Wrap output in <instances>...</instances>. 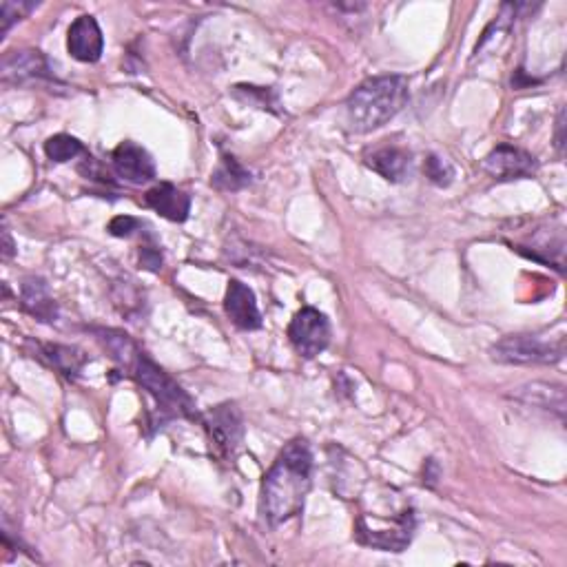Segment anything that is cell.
I'll return each mask as SVG.
<instances>
[{"mask_svg":"<svg viewBox=\"0 0 567 567\" xmlns=\"http://www.w3.org/2000/svg\"><path fill=\"white\" fill-rule=\"evenodd\" d=\"M313 483V452L304 439H293L275 459L262 483L260 508L268 525H282L302 514Z\"/></svg>","mask_w":567,"mask_h":567,"instance_id":"1","label":"cell"},{"mask_svg":"<svg viewBox=\"0 0 567 567\" xmlns=\"http://www.w3.org/2000/svg\"><path fill=\"white\" fill-rule=\"evenodd\" d=\"M408 80L404 76H377L359 85L346 102L348 125L355 133H370L388 125L408 102Z\"/></svg>","mask_w":567,"mask_h":567,"instance_id":"2","label":"cell"},{"mask_svg":"<svg viewBox=\"0 0 567 567\" xmlns=\"http://www.w3.org/2000/svg\"><path fill=\"white\" fill-rule=\"evenodd\" d=\"M494 362L512 366H550L561 362L565 355V337L552 339L543 333L510 335L490 348Z\"/></svg>","mask_w":567,"mask_h":567,"instance_id":"3","label":"cell"},{"mask_svg":"<svg viewBox=\"0 0 567 567\" xmlns=\"http://www.w3.org/2000/svg\"><path fill=\"white\" fill-rule=\"evenodd\" d=\"M133 375H136L138 384L147 390V393L156 399V404L162 412L171 417H189L195 419V408L189 395L175 384V381L164 373L160 366H156L144 353H136V362H133Z\"/></svg>","mask_w":567,"mask_h":567,"instance_id":"4","label":"cell"},{"mask_svg":"<svg viewBox=\"0 0 567 567\" xmlns=\"http://www.w3.org/2000/svg\"><path fill=\"white\" fill-rule=\"evenodd\" d=\"M288 339L304 359H315L331 344V322L317 308L304 306L288 324Z\"/></svg>","mask_w":567,"mask_h":567,"instance_id":"5","label":"cell"},{"mask_svg":"<svg viewBox=\"0 0 567 567\" xmlns=\"http://www.w3.org/2000/svg\"><path fill=\"white\" fill-rule=\"evenodd\" d=\"M483 169L497 182L530 178L536 173V158L528 151L512 147V144H499L483 160Z\"/></svg>","mask_w":567,"mask_h":567,"instance_id":"6","label":"cell"},{"mask_svg":"<svg viewBox=\"0 0 567 567\" xmlns=\"http://www.w3.org/2000/svg\"><path fill=\"white\" fill-rule=\"evenodd\" d=\"M111 164L113 171L118 173V178L136 184V187L156 180V162L149 156V151L142 149L136 142L118 144L111 156Z\"/></svg>","mask_w":567,"mask_h":567,"instance_id":"7","label":"cell"},{"mask_svg":"<svg viewBox=\"0 0 567 567\" xmlns=\"http://www.w3.org/2000/svg\"><path fill=\"white\" fill-rule=\"evenodd\" d=\"M206 430H209L211 443H215V448L222 457H233L235 450L240 448L242 443V417L240 412L235 410V406L224 404L213 408L209 415H206Z\"/></svg>","mask_w":567,"mask_h":567,"instance_id":"8","label":"cell"},{"mask_svg":"<svg viewBox=\"0 0 567 567\" xmlns=\"http://www.w3.org/2000/svg\"><path fill=\"white\" fill-rule=\"evenodd\" d=\"M67 49L80 63H98L105 49L102 29L94 16H78L69 27Z\"/></svg>","mask_w":567,"mask_h":567,"instance_id":"9","label":"cell"},{"mask_svg":"<svg viewBox=\"0 0 567 567\" xmlns=\"http://www.w3.org/2000/svg\"><path fill=\"white\" fill-rule=\"evenodd\" d=\"M224 311L231 322L237 328H242V331H257V328L262 326V315L260 308H257L255 293L249 286L237 280H231L229 288H226Z\"/></svg>","mask_w":567,"mask_h":567,"instance_id":"10","label":"cell"},{"mask_svg":"<svg viewBox=\"0 0 567 567\" xmlns=\"http://www.w3.org/2000/svg\"><path fill=\"white\" fill-rule=\"evenodd\" d=\"M144 204L160 213L164 220L171 222H184L191 213V198L178 187H173L169 182L156 184V187L149 189L144 195Z\"/></svg>","mask_w":567,"mask_h":567,"instance_id":"11","label":"cell"},{"mask_svg":"<svg viewBox=\"0 0 567 567\" xmlns=\"http://www.w3.org/2000/svg\"><path fill=\"white\" fill-rule=\"evenodd\" d=\"M366 164L388 182H401L410 173V153L395 144H384L366 156Z\"/></svg>","mask_w":567,"mask_h":567,"instance_id":"12","label":"cell"},{"mask_svg":"<svg viewBox=\"0 0 567 567\" xmlns=\"http://www.w3.org/2000/svg\"><path fill=\"white\" fill-rule=\"evenodd\" d=\"M49 76V65L45 56L40 51L27 49V51H12V54L5 56L3 60V80H38Z\"/></svg>","mask_w":567,"mask_h":567,"instance_id":"13","label":"cell"},{"mask_svg":"<svg viewBox=\"0 0 567 567\" xmlns=\"http://www.w3.org/2000/svg\"><path fill=\"white\" fill-rule=\"evenodd\" d=\"M20 302H23L25 311L40 322H56L58 306L54 297L49 295L45 280H40V277H27L23 288H20Z\"/></svg>","mask_w":567,"mask_h":567,"instance_id":"14","label":"cell"},{"mask_svg":"<svg viewBox=\"0 0 567 567\" xmlns=\"http://www.w3.org/2000/svg\"><path fill=\"white\" fill-rule=\"evenodd\" d=\"M211 184L220 191H240L251 184V173L233 156H222L218 169L211 175Z\"/></svg>","mask_w":567,"mask_h":567,"instance_id":"15","label":"cell"},{"mask_svg":"<svg viewBox=\"0 0 567 567\" xmlns=\"http://www.w3.org/2000/svg\"><path fill=\"white\" fill-rule=\"evenodd\" d=\"M43 355L49 359V364L58 368L60 373L67 375V377H76L80 373L82 364L87 362L85 355L80 353L76 348H69V346H43Z\"/></svg>","mask_w":567,"mask_h":567,"instance_id":"16","label":"cell"},{"mask_svg":"<svg viewBox=\"0 0 567 567\" xmlns=\"http://www.w3.org/2000/svg\"><path fill=\"white\" fill-rule=\"evenodd\" d=\"M82 151H85V147H82V142L78 138H74V136H67V133H58V136H51L45 142L47 158L51 162H58V164L78 158Z\"/></svg>","mask_w":567,"mask_h":567,"instance_id":"17","label":"cell"},{"mask_svg":"<svg viewBox=\"0 0 567 567\" xmlns=\"http://www.w3.org/2000/svg\"><path fill=\"white\" fill-rule=\"evenodd\" d=\"M38 7V3H25V0H20V3H12V0H5L3 5H0V34L3 38L9 34V29H12L18 20H23L25 16H29Z\"/></svg>","mask_w":567,"mask_h":567,"instance_id":"18","label":"cell"},{"mask_svg":"<svg viewBox=\"0 0 567 567\" xmlns=\"http://www.w3.org/2000/svg\"><path fill=\"white\" fill-rule=\"evenodd\" d=\"M424 171L428 175V180L432 184H437V187H448L452 178H455V169H452V164L439 156H430L424 164Z\"/></svg>","mask_w":567,"mask_h":567,"instance_id":"19","label":"cell"},{"mask_svg":"<svg viewBox=\"0 0 567 567\" xmlns=\"http://www.w3.org/2000/svg\"><path fill=\"white\" fill-rule=\"evenodd\" d=\"M140 229V222L136 218H129V215H118L109 224V233L116 237H129L133 231Z\"/></svg>","mask_w":567,"mask_h":567,"instance_id":"20","label":"cell"},{"mask_svg":"<svg viewBox=\"0 0 567 567\" xmlns=\"http://www.w3.org/2000/svg\"><path fill=\"white\" fill-rule=\"evenodd\" d=\"M140 264L149 271H160L162 268V255L156 249H142L140 253Z\"/></svg>","mask_w":567,"mask_h":567,"instance_id":"21","label":"cell"},{"mask_svg":"<svg viewBox=\"0 0 567 567\" xmlns=\"http://www.w3.org/2000/svg\"><path fill=\"white\" fill-rule=\"evenodd\" d=\"M563 129H565V109L559 111V120H556V149H559V153H563V147H565Z\"/></svg>","mask_w":567,"mask_h":567,"instance_id":"22","label":"cell"},{"mask_svg":"<svg viewBox=\"0 0 567 567\" xmlns=\"http://www.w3.org/2000/svg\"><path fill=\"white\" fill-rule=\"evenodd\" d=\"M3 240H5L3 257H5V260H9V257H12V255H14V242H12V237H9V231H7V229L3 231Z\"/></svg>","mask_w":567,"mask_h":567,"instance_id":"23","label":"cell"}]
</instances>
